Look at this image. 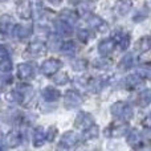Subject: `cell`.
<instances>
[{"label":"cell","mask_w":151,"mask_h":151,"mask_svg":"<svg viewBox=\"0 0 151 151\" xmlns=\"http://www.w3.org/2000/svg\"><path fill=\"white\" fill-rule=\"evenodd\" d=\"M86 66H88V65H86V61L82 60V58H77V60L72 61V68H73L74 70H77V72L83 70Z\"/></svg>","instance_id":"obj_32"},{"label":"cell","mask_w":151,"mask_h":151,"mask_svg":"<svg viewBox=\"0 0 151 151\" xmlns=\"http://www.w3.org/2000/svg\"><path fill=\"white\" fill-rule=\"evenodd\" d=\"M110 111L115 118H121L125 122H127V121H130L133 118V109L126 102L122 101L113 104L111 107H110Z\"/></svg>","instance_id":"obj_1"},{"label":"cell","mask_w":151,"mask_h":151,"mask_svg":"<svg viewBox=\"0 0 151 151\" xmlns=\"http://www.w3.org/2000/svg\"><path fill=\"white\" fill-rule=\"evenodd\" d=\"M109 65H110V63L105 57H102V58H99V60L94 61V66H96V68H99V69H105V68H107Z\"/></svg>","instance_id":"obj_34"},{"label":"cell","mask_w":151,"mask_h":151,"mask_svg":"<svg viewBox=\"0 0 151 151\" xmlns=\"http://www.w3.org/2000/svg\"><path fill=\"white\" fill-rule=\"evenodd\" d=\"M82 104V97L76 90H68L65 94V107L68 110L76 109Z\"/></svg>","instance_id":"obj_3"},{"label":"cell","mask_w":151,"mask_h":151,"mask_svg":"<svg viewBox=\"0 0 151 151\" xmlns=\"http://www.w3.org/2000/svg\"><path fill=\"white\" fill-rule=\"evenodd\" d=\"M61 45H63V42H61L60 36H57V35L49 36V39L47 41V47H49L52 50H58L61 48Z\"/></svg>","instance_id":"obj_25"},{"label":"cell","mask_w":151,"mask_h":151,"mask_svg":"<svg viewBox=\"0 0 151 151\" xmlns=\"http://www.w3.org/2000/svg\"><path fill=\"white\" fill-rule=\"evenodd\" d=\"M99 134V127L98 126H96L93 123V125H90L89 127L85 129V133H83V138L86 139V141H90V139H96L97 137H98Z\"/></svg>","instance_id":"obj_24"},{"label":"cell","mask_w":151,"mask_h":151,"mask_svg":"<svg viewBox=\"0 0 151 151\" xmlns=\"http://www.w3.org/2000/svg\"><path fill=\"white\" fill-rule=\"evenodd\" d=\"M94 123V118L90 113H86V111H80L76 117L74 121V126L78 129H83L85 130L86 127H89L90 125Z\"/></svg>","instance_id":"obj_4"},{"label":"cell","mask_w":151,"mask_h":151,"mask_svg":"<svg viewBox=\"0 0 151 151\" xmlns=\"http://www.w3.org/2000/svg\"><path fill=\"white\" fill-rule=\"evenodd\" d=\"M150 101H151V93H150L149 89H145V90L139 94L138 105L139 106H142V107H146V106H149Z\"/></svg>","instance_id":"obj_27"},{"label":"cell","mask_w":151,"mask_h":151,"mask_svg":"<svg viewBox=\"0 0 151 151\" xmlns=\"http://www.w3.org/2000/svg\"><path fill=\"white\" fill-rule=\"evenodd\" d=\"M126 83H127L129 89H137L143 85V78L139 74H131L126 78Z\"/></svg>","instance_id":"obj_20"},{"label":"cell","mask_w":151,"mask_h":151,"mask_svg":"<svg viewBox=\"0 0 151 151\" xmlns=\"http://www.w3.org/2000/svg\"><path fill=\"white\" fill-rule=\"evenodd\" d=\"M5 99L8 102H12V104H17V102H21L23 98H21V94L19 93L17 90H11L5 94Z\"/></svg>","instance_id":"obj_28"},{"label":"cell","mask_w":151,"mask_h":151,"mask_svg":"<svg viewBox=\"0 0 151 151\" xmlns=\"http://www.w3.org/2000/svg\"><path fill=\"white\" fill-rule=\"evenodd\" d=\"M11 69H12V61H11L9 56L0 60V72L5 73V72H9Z\"/></svg>","instance_id":"obj_31"},{"label":"cell","mask_w":151,"mask_h":151,"mask_svg":"<svg viewBox=\"0 0 151 151\" xmlns=\"http://www.w3.org/2000/svg\"><path fill=\"white\" fill-rule=\"evenodd\" d=\"M77 37L80 41L82 42H88L89 40H90V36H89V32L86 31V29H80V31L77 32Z\"/></svg>","instance_id":"obj_33"},{"label":"cell","mask_w":151,"mask_h":151,"mask_svg":"<svg viewBox=\"0 0 151 151\" xmlns=\"http://www.w3.org/2000/svg\"><path fill=\"white\" fill-rule=\"evenodd\" d=\"M61 68V61L56 60V58H48L44 63L41 64V73L44 76H53L55 73H57L58 69Z\"/></svg>","instance_id":"obj_2"},{"label":"cell","mask_w":151,"mask_h":151,"mask_svg":"<svg viewBox=\"0 0 151 151\" xmlns=\"http://www.w3.org/2000/svg\"><path fill=\"white\" fill-rule=\"evenodd\" d=\"M48 1L52 3V4H60V3L63 1V0H48Z\"/></svg>","instance_id":"obj_40"},{"label":"cell","mask_w":151,"mask_h":151,"mask_svg":"<svg viewBox=\"0 0 151 151\" xmlns=\"http://www.w3.org/2000/svg\"><path fill=\"white\" fill-rule=\"evenodd\" d=\"M41 94H42L44 101H47V102H56L61 96L60 90L56 88H52V86H47V88L42 90Z\"/></svg>","instance_id":"obj_11"},{"label":"cell","mask_w":151,"mask_h":151,"mask_svg":"<svg viewBox=\"0 0 151 151\" xmlns=\"http://www.w3.org/2000/svg\"><path fill=\"white\" fill-rule=\"evenodd\" d=\"M28 53L32 55L33 57H41V56H44L47 53V45L41 41H35L29 45Z\"/></svg>","instance_id":"obj_9"},{"label":"cell","mask_w":151,"mask_h":151,"mask_svg":"<svg viewBox=\"0 0 151 151\" xmlns=\"http://www.w3.org/2000/svg\"><path fill=\"white\" fill-rule=\"evenodd\" d=\"M12 82V76L8 74H1L0 76V88H5L7 85Z\"/></svg>","instance_id":"obj_35"},{"label":"cell","mask_w":151,"mask_h":151,"mask_svg":"<svg viewBox=\"0 0 151 151\" xmlns=\"http://www.w3.org/2000/svg\"><path fill=\"white\" fill-rule=\"evenodd\" d=\"M88 24L91 29L94 31H98V32H105L107 29V24L105 20H102L99 16L96 15H91L88 17Z\"/></svg>","instance_id":"obj_8"},{"label":"cell","mask_w":151,"mask_h":151,"mask_svg":"<svg viewBox=\"0 0 151 151\" xmlns=\"http://www.w3.org/2000/svg\"><path fill=\"white\" fill-rule=\"evenodd\" d=\"M78 143V135L74 131H68V133L63 134L60 139V147L64 149H72Z\"/></svg>","instance_id":"obj_6"},{"label":"cell","mask_w":151,"mask_h":151,"mask_svg":"<svg viewBox=\"0 0 151 151\" xmlns=\"http://www.w3.org/2000/svg\"><path fill=\"white\" fill-rule=\"evenodd\" d=\"M150 45H151L150 37L149 36H145V37H142V39L138 41V44H137V49L141 50V52H147V50L150 49Z\"/></svg>","instance_id":"obj_29"},{"label":"cell","mask_w":151,"mask_h":151,"mask_svg":"<svg viewBox=\"0 0 151 151\" xmlns=\"http://www.w3.org/2000/svg\"><path fill=\"white\" fill-rule=\"evenodd\" d=\"M15 27V20L12 16L9 15H4L0 19V32L1 33H9Z\"/></svg>","instance_id":"obj_13"},{"label":"cell","mask_w":151,"mask_h":151,"mask_svg":"<svg viewBox=\"0 0 151 151\" xmlns=\"http://www.w3.org/2000/svg\"><path fill=\"white\" fill-rule=\"evenodd\" d=\"M139 76H141L142 78H149L150 77V68L147 65H143L139 68Z\"/></svg>","instance_id":"obj_38"},{"label":"cell","mask_w":151,"mask_h":151,"mask_svg":"<svg viewBox=\"0 0 151 151\" xmlns=\"http://www.w3.org/2000/svg\"><path fill=\"white\" fill-rule=\"evenodd\" d=\"M8 50L5 49L3 45H0V60H3V58H5V57H8Z\"/></svg>","instance_id":"obj_39"},{"label":"cell","mask_w":151,"mask_h":151,"mask_svg":"<svg viewBox=\"0 0 151 151\" xmlns=\"http://www.w3.org/2000/svg\"><path fill=\"white\" fill-rule=\"evenodd\" d=\"M106 135L113 137V138H118V137H122L126 134V131H129V125L123 121V122L115 123V125L110 126V127L106 129Z\"/></svg>","instance_id":"obj_5"},{"label":"cell","mask_w":151,"mask_h":151,"mask_svg":"<svg viewBox=\"0 0 151 151\" xmlns=\"http://www.w3.org/2000/svg\"><path fill=\"white\" fill-rule=\"evenodd\" d=\"M45 135H47V139H48V141L52 142L53 139H55V137L57 135V129H56L55 126H50L49 130L45 131Z\"/></svg>","instance_id":"obj_36"},{"label":"cell","mask_w":151,"mask_h":151,"mask_svg":"<svg viewBox=\"0 0 151 151\" xmlns=\"http://www.w3.org/2000/svg\"><path fill=\"white\" fill-rule=\"evenodd\" d=\"M113 39L121 45V50H126L130 44V36L127 33H122V32H115Z\"/></svg>","instance_id":"obj_16"},{"label":"cell","mask_w":151,"mask_h":151,"mask_svg":"<svg viewBox=\"0 0 151 151\" xmlns=\"http://www.w3.org/2000/svg\"><path fill=\"white\" fill-rule=\"evenodd\" d=\"M33 73H35V69L29 64H20L17 66V76L21 80H31L33 77Z\"/></svg>","instance_id":"obj_12"},{"label":"cell","mask_w":151,"mask_h":151,"mask_svg":"<svg viewBox=\"0 0 151 151\" xmlns=\"http://www.w3.org/2000/svg\"><path fill=\"white\" fill-rule=\"evenodd\" d=\"M131 7H133V3H131V0H118L117 3V12L118 15L121 16H125L127 15L129 12H130Z\"/></svg>","instance_id":"obj_18"},{"label":"cell","mask_w":151,"mask_h":151,"mask_svg":"<svg viewBox=\"0 0 151 151\" xmlns=\"http://www.w3.org/2000/svg\"><path fill=\"white\" fill-rule=\"evenodd\" d=\"M134 64V56L131 55V53H129V55L123 56V58L121 60V63L118 64V68H121L122 70H126V69L131 68Z\"/></svg>","instance_id":"obj_26"},{"label":"cell","mask_w":151,"mask_h":151,"mask_svg":"<svg viewBox=\"0 0 151 151\" xmlns=\"http://www.w3.org/2000/svg\"><path fill=\"white\" fill-rule=\"evenodd\" d=\"M80 8L88 13V12H91V11L94 9V4H93V1H85L80 5Z\"/></svg>","instance_id":"obj_37"},{"label":"cell","mask_w":151,"mask_h":151,"mask_svg":"<svg viewBox=\"0 0 151 151\" xmlns=\"http://www.w3.org/2000/svg\"><path fill=\"white\" fill-rule=\"evenodd\" d=\"M60 20L65 21V23L69 24V25H73V24L77 23L78 16H77V13L73 12V11L64 9V11H61V13H60Z\"/></svg>","instance_id":"obj_17"},{"label":"cell","mask_w":151,"mask_h":151,"mask_svg":"<svg viewBox=\"0 0 151 151\" xmlns=\"http://www.w3.org/2000/svg\"><path fill=\"white\" fill-rule=\"evenodd\" d=\"M4 142L7 143L8 147H17L19 145H20V135H19V133H16V131H11L4 138Z\"/></svg>","instance_id":"obj_21"},{"label":"cell","mask_w":151,"mask_h":151,"mask_svg":"<svg viewBox=\"0 0 151 151\" xmlns=\"http://www.w3.org/2000/svg\"><path fill=\"white\" fill-rule=\"evenodd\" d=\"M3 142H4V137H3V134L0 133V146L3 145Z\"/></svg>","instance_id":"obj_41"},{"label":"cell","mask_w":151,"mask_h":151,"mask_svg":"<svg viewBox=\"0 0 151 151\" xmlns=\"http://www.w3.org/2000/svg\"><path fill=\"white\" fill-rule=\"evenodd\" d=\"M60 49L63 50L64 55L69 56V57H73V56H76V53H77L78 48H77V45H76V42L69 41V42H65V44L61 45Z\"/></svg>","instance_id":"obj_23"},{"label":"cell","mask_w":151,"mask_h":151,"mask_svg":"<svg viewBox=\"0 0 151 151\" xmlns=\"http://www.w3.org/2000/svg\"><path fill=\"white\" fill-rule=\"evenodd\" d=\"M56 31H57V33L61 35V36H70L72 35V25L66 24L65 21L60 20L56 23Z\"/></svg>","instance_id":"obj_22"},{"label":"cell","mask_w":151,"mask_h":151,"mask_svg":"<svg viewBox=\"0 0 151 151\" xmlns=\"http://www.w3.org/2000/svg\"><path fill=\"white\" fill-rule=\"evenodd\" d=\"M45 141H47V135H45V130H44V129H42V127L35 129V131H33V141H32L33 146L35 147L44 146Z\"/></svg>","instance_id":"obj_14"},{"label":"cell","mask_w":151,"mask_h":151,"mask_svg":"<svg viewBox=\"0 0 151 151\" xmlns=\"http://www.w3.org/2000/svg\"><path fill=\"white\" fill-rule=\"evenodd\" d=\"M114 48H115L114 40L105 39L98 44V53L102 56V57H107V56H110L113 53Z\"/></svg>","instance_id":"obj_7"},{"label":"cell","mask_w":151,"mask_h":151,"mask_svg":"<svg viewBox=\"0 0 151 151\" xmlns=\"http://www.w3.org/2000/svg\"><path fill=\"white\" fill-rule=\"evenodd\" d=\"M55 76V78H53V81H55V83L56 85H65L66 82L69 81V77H68V74L66 73H55L53 74Z\"/></svg>","instance_id":"obj_30"},{"label":"cell","mask_w":151,"mask_h":151,"mask_svg":"<svg viewBox=\"0 0 151 151\" xmlns=\"http://www.w3.org/2000/svg\"><path fill=\"white\" fill-rule=\"evenodd\" d=\"M16 90H17L19 93L21 94V98L27 99V101H29V99L33 97V94H35L33 88H32L31 85H25V83H21V85H19V88L16 89Z\"/></svg>","instance_id":"obj_19"},{"label":"cell","mask_w":151,"mask_h":151,"mask_svg":"<svg viewBox=\"0 0 151 151\" xmlns=\"http://www.w3.org/2000/svg\"><path fill=\"white\" fill-rule=\"evenodd\" d=\"M142 137L141 134H139L138 130H135V129H133V130H130V133H129L127 135V143L130 145L131 147H134V149H138V147L142 146Z\"/></svg>","instance_id":"obj_15"},{"label":"cell","mask_w":151,"mask_h":151,"mask_svg":"<svg viewBox=\"0 0 151 151\" xmlns=\"http://www.w3.org/2000/svg\"><path fill=\"white\" fill-rule=\"evenodd\" d=\"M31 32H32V28H31V25H28V24H17V25L13 27V33H15V36L20 40L28 39Z\"/></svg>","instance_id":"obj_10"}]
</instances>
